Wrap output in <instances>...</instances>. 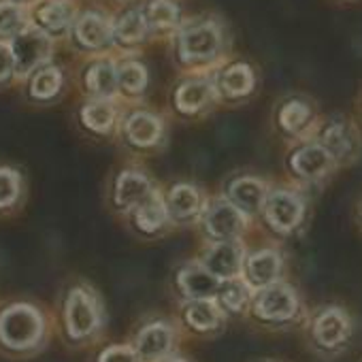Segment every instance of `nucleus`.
I'll return each instance as SVG.
<instances>
[{
  "instance_id": "14",
  "label": "nucleus",
  "mask_w": 362,
  "mask_h": 362,
  "mask_svg": "<svg viewBox=\"0 0 362 362\" xmlns=\"http://www.w3.org/2000/svg\"><path fill=\"white\" fill-rule=\"evenodd\" d=\"M179 288L188 298H211L220 290L218 277L203 264V267H186L179 273Z\"/></svg>"
},
{
  "instance_id": "35",
  "label": "nucleus",
  "mask_w": 362,
  "mask_h": 362,
  "mask_svg": "<svg viewBox=\"0 0 362 362\" xmlns=\"http://www.w3.org/2000/svg\"><path fill=\"white\" fill-rule=\"evenodd\" d=\"M96 362H141L134 347H128V345H109L105 347Z\"/></svg>"
},
{
  "instance_id": "33",
  "label": "nucleus",
  "mask_w": 362,
  "mask_h": 362,
  "mask_svg": "<svg viewBox=\"0 0 362 362\" xmlns=\"http://www.w3.org/2000/svg\"><path fill=\"white\" fill-rule=\"evenodd\" d=\"M24 26V11L16 3H0V35H18Z\"/></svg>"
},
{
  "instance_id": "6",
  "label": "nucleus",
  "mask_w": 362,
  "mask_h": 362,
  "mask_svg": "<svg viewBox=\"0 0 362 362\" xmlns=\"http://www.w3.org/2000/svg\"><path fill=\"white\" fill-rule=\"evenodd\" d=\"M49 49H52V43H49V37L41 30H24L16 37L13 41V60H16V69L20 73H28L33 71L35 66H39L43 60H47L49 56Z\"/></svg>"
},
{
  "instance_id": "18",
  "label": "nucleus",
  "mask_w": 362,
  "mask_h": 362,
  "mask_svg": "<svg viewBox=\"0 0 362 362\" xmlns=\"http://www.w3.org/2000/svg\"><path fill=\"white\" fill-rule=\"evenodd\" d=\"M279 271H281V258L273 250L256 252L245 264L247 281L256 288H267L275 284V279L279 277Z\"/></svg>"
},
{
  "instance_id": "23",
  "label": "nucleus",
  "mask_w": 362,
  "mask_h": 362,
  "mask_svg": "<svg viewBox=\"0 0 362 362\" xmlns=\"http://www.w3.org/2000/svg\"><path fill=\"white\" fill-rule=\"evenodd\" d=\"M147 30H149V24L145 16L141 11H128L117 20L113 28V37L122 45H139L145 39Z\"/></svg>"
},
{
  "instance_id": "25",
  "label": "nucleus",
  "mask_w": 362,
  "mask_h": 362,
  "mask_svg": "<svg viewBox=\"0 0 362 362\" xmlns=\"http://www.w3.org/2000/svg\"><path fill=\"white\" fill-rule=\"evenodd\" d=\"M186 322L197 330H214L222 322V311L214 300L197 298L186 307Z\"/></svg>"
},
{
  "instance_id": "16",
  "label": "nucleus",
  "mask_w": 362,
  "mask_h": 362,
  "mask_svg": "<svg viewBox=\"0 0 362 362\" xmlns=\"http://www.w3.org/2000/svg\"><path fill=\"white\" fill-rule=\"evenodd\" d=\"M166 209L168 216L177 222H188L194 220L201 211V194L190 184H179L170 188L166 197Z\"/></svg>"
},
{
  "instance_id": "36",
  "label": "nucleus",
  "mask_w": 362,
  "mask_h": 362,
  "mask_svg": "<svg viewBox=\"0 0 362 362\" xmlns=\"http://www.w3.org/2000/svg\"><path fill=\"white\" fill-rule=\"evenodd\" d=\"M13 66H16L13 52L7 45H0V79H5L11 73Z\"/></svg>"
},
{
  "instance_id": "21",
  "label": "nucleus",
  "mask_w": 362,
  "mask_h": 362,
  "mask_svg": "<svg viewBox=\"0 0 362 362\" xmlns=\"http://www.w3.org/2000/svg\"><path fill=\"white\" fill-rule=\"evenodd\" d=\"M75 35L79 39V43H83L86 47H103L107 45V41L111 39V28L107 24V20L100 13L88 11L83 13L77 24H75Z\"/></svg>"
},
{
  "instance_id": "8",
  "label": "nucleus",
  "mask_w": 362,
  "mask_h": 362,
  "mask_svg": "<svg viewBox=\"0 0 362 362\" xmlns=\"http://www.w3.org/2000/svg\"><path fill=\"white\" fill-rule=\"evenodd\" d=\"M322 145L334 160H349L360 149V134L347 119H330L322 130Z\"/></svg>"
},
{
  "instance_id": "24",
  "label": "nucleus",
  "mask_w": 362,
  "mask_h": 362,
  "mask_svg": "<svg viewBox=\"0 0 362 362\" xmlns=\"http://www.w3.org/2000/svg\"><path fill=\"white\" fill-rule=\"evenodd\" d=\"M117 83H119L117 69L109 60H100V62L92 64L86 75V86L96 96H111L117 88Z\"/></svg>"
},
{
  "instance_id": "31",
  "label": "nucleus",
  "mask_w": 362,
  "mask_h": 362,
  "mask_svg": "<svg viewBox=\"0 0 362 362\" xmlns=\"http://www.w3.org/2000/svg\"><path fill=\"white\" fill-rule=\"evenodd\" d=\"M218 298H220V303H222L226 309H230V311H239V309H243V307L247 305L250 290H247V286H245V284H241V281H237V279L233 277V279H228L224 286H220V290H218Z\"/></svg>"
},
{
  "instance_id": "12",
  "label": "nucleus",
  "mask_w": 362,
  "mask_h": 362,
  "mask_svg": "<svg viewBox=\"0 0 362 362\" xmlns=\"http://www.w3.org/2000/svg\"><path fill=\"white\" fill-rule=\"evenodd\" d=\"M267 188L256 177H237L228 186V201L235 203L243 214H256L262 209L267 199Z\"/></svg>"
},
{
  "instance_id": "11",
  "label": "nucleus",
  "mask_w": 362,
  "mask_h": 362,
  "mask_svg": "<svg viewBox=\"0 0 362 362\" xmlns=\"http://www.w3.org/2000/svg\"><path fill=\"white\" fill-rule=\"evenodd\" d=\"M332 162H334L332 153L322 143L303 145L290 158L292 170L303 179H320V177H324L332 168Z\"/></svg>"
},
{
  "instance_id": "19",
  "label": "nucleus",
  "mask_w": 362,
  "mask_h": 362,
  "mask_svg": "<svg viewBox=\"0 0 362 362\" xmlns=\"http://www.w3.org/2000/svg\"><path fill=\"white\" fill-rule=\"evenodd\" d=\"M168 209H166V203L162 201L160 194H149L141 205L134 207V224L139 230L147 233V235H153V233H160L166 222H168Z\"/></svg>"
},
{
  "instance_id": "5",
  "label": "nucleus",
  "mask_w": 362,
  "mask_h": 362,
  "mask_svg": "<svg viewBox=\"0 0 362 362\" xmlns=\"http://www.w3.org/2000/svg\"><path fill=\"white\" fill-rule=\"evenodd\" d=\"M205 228L218 241H233L245 228V214L230 201H216L205 211Z\"/></svg>"
},
{
  "instance_id": "4",
  "label": "nucleus",
  "mask_w": 362,
  "mask_h": 362,
  "mask_svg": "<svg viewBox=\"0 0 362 362\" xmlns=\"http://www.w3.org/2000/svg\"><path fill=\"white\" fill-rule=\"evenodd\" d=\"M264 218L271 224V228H275L277 233H290L294 230L300 220H303V201L288 190H273L267 194L264 199Z\"/></svg>"
},
{
  "instance_id": "15",
  "label": "nucleus",
  "mask_w": 362,
  "mask_h": 362,
  "mask_svg": "<svg viewBox=\"0 0 362 362\" xmlns=\"http://www.w3.org/2000/svg\"><path fill=\"white\" fill-rule=\"evenodd\" d=\"M313 334L320 345L334 347L343 343L349 334V320L341 309H326L317 315L313 324Z\"/></svg>"
},
{
  "instance_id": "9",
  "label": "nucleus",
  "mask_w": 362,
  "mask_h": 362,
  "mask_svg": "<svg viewBox=\"0 0 362 362\" xmlns=\"http://www.w3.org/2000/svg\"><path fill=\"white\" fill-rule=\"evenodd\" d=\"M203 264L218 279H233L243 267V247L235 241H218L207 250Z\"/></svg>"
},
{
  "instance_id": "26",
  "label": "nucleus",
  "mask_w": 362,
  "mask_h": 362,
  "mask_svg": "<svg viewBox=\"0 0 362 362\" xmlns=\"http://www.w3.org/2000/svg\"><path fill=\"white\" fill-rule=\"evenodd\" d=\"M145 20L149 24V30L168 33L179 26V7L173 0H151L145 11Z\"/></svg>"
},
{
  "instance_id": "2",
  "label": "nucleus",
  "mask_w": 362,
  "mask_h": 362,
  "mask_svg": "<svg viewBox=\"0 0 362 362\" xmlns=\"http://www.w3.org/2000/svg\"><path fill=\"white\" fill-rule=\"evenodd\" d=\"M103 322V303L90 286L71 284L62 292L54 315V332H58L69 347L92 343L100 334Z\"/></svg>"
},
{
  "instance_id": "17",
  "label": "nucleus",
  "mask_w": 362,
  "mask_h": 362,
  "mask_svg": "<svg viewBox=\"0 0 362 362\" xmlns=\"http://www.w3.org/2000/svg\"><path fill=\"white\" fill-rule=\"evenodd\" d=\"M124 130H126V136L130 143H134L139 147H151L162 136V122L153 113L136 111L126 119Z\"/></svg>"
},
{
  "instance_id": "3",
  "label": "nucleus",
  "mask_w": 362,
  "mask_h": 362,
  "mask_svg": "<svg viewBox=\"0 0 362 362\" xmlns=\"http://www.w3.org/2000/svg\"><path fill=\"white\" fill-rule=\"evenodd\" d=\"M222 49V30L216 22L188 26L179 35V56L190 64L209 62Z\"/></svg>"
},
{
  "instance_id": "34",
  "label": "nucleus",
  "mask_w": 362,
  "mask_h": 362,
  "mask_svg": "<svg viewBox=\"0 0 362 362\" xmlns=\"http://www.w3.org/2000/svg\"><path fill=\"white\" fill-rule=\"evenodd\" d=\"M20 194V177L16 170L0 168V207H11Z\"/></svg>"
},
{
  "instance_id": "28",
  "label": "nucleus",
  "mask_w": 362,
  "mask_h": 362,
  "mask_svg": "<svg viewBox=\"0 0 362 362\" xmlns=\"http://www.w3.org/2000/svg\"><path fill=\"white\" fill-rule=\"evenodd\" d=\"M311 119V109L305 100H288L284 103V107L279 109V126L288 132V134H298Z\"/></svg>"
},
{
  "instance_id": "29",
  "label": "nucleus",
  "mask_w": 362,
  "mask_h": 362,
  "mask_svg": "<svg viewBox=\"0 0 362 362\" xmlns=\"http://www.w3.org/2000/svg\"><path fill=\"white\" fill-rule=\"evenodd\" d=\"M81 117L88 128H92L96 132H109L115 122V109L111 103L98 100V103H90L88 107H83Z\"/></svg>"
},
{
  "instance_id": "20",
  "label": "nucleus",
  "mask_w": 362,
  "mask_h": 362,
  "mask_svg": "<svg viewBox=\"0 0 362 362\" xmlns=\"http://www.w3.org/2000/svg\"><path fill=\"white\" fill-rule=\"evenodd\" d=\"M214 98V88L209 81L203 79H190L181 83L175 92V105L181 113H197L203 107H207Z\"/></svg>"
},
{
  "instance_id": "10",
  "label": "nucleus",
  "mask_w": 362,
  "mask_h": 362,
  "mask_svg": "<svg viewBox=\"0 0 362 362\" xmlns=\"http://www.w3.org/2000/svg\"><path fill=\"white\" fill-rule=\"evenodd\" d=\"M173 345V330L162 324H149L145 326L136 339H134V351L141 362H160Z\"/></svg>"
},
{
  "instance_id": "13",
  "label": "nucleus",
  "mask_w": 362,
  "mask_h": 362,
  "mask_svg": "<svg viewBox=\"0 0 362 362\" xmlns=\"http://www.w3.org/2000/svg\"><path fill=\"white\" fill-rule=\"evenodd\" d=\"M151 194L149 179L139 170H124L115 184V205L122 209H130L141 205Z\"/></svg>"
},
{
  "instance_id": "7",
  "label": "nucleus",
  "mask_w": 362,
  "mask_h": 362,
  "mask_svg": "<svg viewBox=\"0 0 362 362\" xmlns=\"http://www.w3.org/2000/svg\"><path fill=\"white\" fill-rule=\"evenodd\" d=\"M294 311H296V294L284 284L267 286L256 300V313L262 320L281 322L292 317Z\"/></svg>"
},
{
  "instance_id": "37",
  "label": "nucleus",
  "mask_w": 362,
  "mask_h": 362,
  "mask_svg": "<svg viewBox=\"0 0 362 362\" xmlns=\"http://www.w3.org/2000/svg\"><path fill=\"white\" fill-rule=\"evenodd\" d=\"M170 362H184V360H170Z\"/></svg>"
},
{
  "instance_id": "22",
  "label": "nucleus",
  "mask_w": 362,
  "mask_h": 362,
  "mask_svg": "<svg viewBox=\"0 0 362 362\" xmlns=\"http://www.w3.org/2000/svg\"><path fill=\"white\" fill-rule=\"evenodd\" d=\"M254 90V71L247 64H233L220 77V92L228 98L247 96Z\"/></svg>"
},
{
  "instance_id": "27",
  "label": "nucleus",
  "mask_w": 362,
  "mask_h": 362,
  "mask_svg": "<svg viewBox=\"0 0 362 362\" xmlns=\"http://www.w3.org/2000/svg\"><path fill=\"white\" fill-rule=\"evenodd\" d=\"M39 22L49 35L66 33L73 22V7L66 3H49L39 9Z\"/></svg>"
},
{
  "instance_id": "32",
  "label": "nucleus",
  "mask_w": 362,
  "mask_h": 362,
  "mask_svg": "<svg viewBox=\"0 0 362 362\" xmlns=\"http://www.w3.org/2000/svg\"><path fill=\"white\" fill-rule=\"evenodd\" d=\"M60 73L58 69H43L37 73V77L33 79V96L37 98H52L54 94H58L60 90Z\"/></svg>"
},
{
  "instance_id": "30",
  "label": "nucleus",
  "mask_w": 362,
  "mask_h": 362,
  "mask_svg": "<svg viewBox=\"0 0 362 362\" xmlns=\"http://www.w3.org/2000/svg\"><path fill=\"white\" fill-rule=\"evenodd\" d=\"M119 88L128 94H141L147 86V71L139 62H124L117 69Z\"/></svg>"
},
{
  "instance_id": "1",
  "label": "nucleus",
  "mask_w": 362,
  "mask_h": 362,
  "mask_svg": "<svg viewBox=\"0 0 362 362\" xmlns=\"http://www.w3.org/2000/svg\"><path fill=\"white\" fill-rule=\"evenodd\" d=\"M54 334V317L33 298L0 303V358L24 362L41 356Z\"/></svg>"
}]
</instances>
